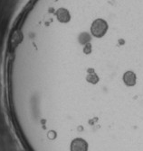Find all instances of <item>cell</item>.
Returning a JSON list of instances; mask_svg holds the SVG:
<instances>
[{"instance_id":"1","label":"cell","mask_w":143,"mask_h":151,"mask_svg":"<svg viewBox=\"0 0 143 151\" xmlns=\"http://www.w3.org/2000/svg\"><path fill=\"white\" fill-rule=\"evenodd\" d=\"M123 82L128 86H133L136 84V75L132 71H127L123 75Z\"/></svg>"}]
</instances>
